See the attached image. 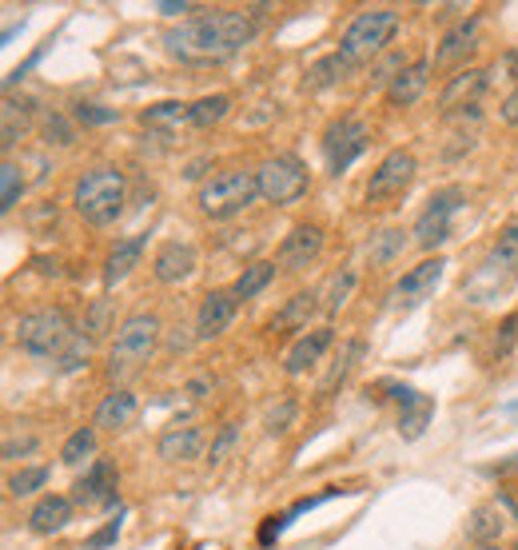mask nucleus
<instances>
[{
	"label": "nucleus",
	"mask_w": 518,
	"mask_h": 550,
	"mask_svg": "<svg viewBox=\"0 0 518 550\" xmlns=\"http://www.w3.org/2000/svg\"><path fill=\"white\" fill-rule=\"evenodd\" d=\"M259 24L248 8H208L164 32V48L180 64H224L256 40Z\"/></svg>",
	"instance_id": "f257e3e1"
},
{
	"label": "nucleus",
	"mask_w": 518,
	"mask_h": 550,
	"mask_svg": "<svg viewBox=\"0 0 518 550\" xmlns=\"http://www.w3.org/2000/svg\"><path fill=\"white\" fill-rule=\"evenodd\" d=\"M124 204H128V176L116 164L88 168L72 188V208L92 228H112L124 216Z\"/></svg>",
	"instance_id": "f03ea898"
},
{
	"label": "nucleus",
	"mask_w": 518,
	"mask_h": 550,
	"mask_svg": "<svg viewBox=\"0 0 518 550\" xmlns=\"http://www.w3.org/2000/svg\"><path fill=\"white\" fill-rule=\"evenodd\" d=\"M80 327L72 323L68 307H36L16 319V347L40 363H60V355L72 347Z\"/></svg>",
	"instance_id": "7ed1b4c3"
},
{
	"label": "nucleus",
	"mask_w": 518,
	"mask_h": 550,
	"mask_svg": "<svg viewBox=\"0 0 518 550\" xmlns=\"http://www.w3.org/2000/svg\"><path fill=\"white\" fill-rule=\"evenodd\" d=\"M160 343V315L156 311H136L116 327V339L108 347V379L124 383L136 371H144V363L156 355Z\"/></svg>",
	"instance_id": "20e7f679"
},
{
	"label": "nucleus",
	"mask_w": 518,
	"mask_h": 550,
	"mask_svg": "<svg viewBox=\"0 0 518 550\" xmlns=\"http://www.w3.org/2000/svg\"><path fill=\"white\" fill-rule=\"evenodd\" d=\"M259 196V176L248 168H224L216 176H208L196 192V204L208 220H232L240 212H248Z\"/></svg>",
	"instance_id": "39448f33"
},
{
	"label": "nucleus",
	"mask_w": 518,
	"mask_h": 550,
	"mask_svg": "<svg viewBox=\"0 0 518 550\" xmlns=\"http://www.w3.org/2000/svg\"><path fill=\"white\" fill-rule=\"evenodd\" d=\"M515 279H518V216L503 224L495 248H491L487 260H483V268L463 283V295H467L471 303H487V299H495L503 287H511Z\"/></svg>",
	"instance_id": "423d86ee"
},
{
	"label": "nucleus",
	"mask_w": 518,
	"mask_h": 550,
	"mask_svg": "<svg viewBox=\"0 0 518 550\" xmlns=\"http://www.w3.org/2000/svg\"><path fill=\"white\" fill-rule=\"evenodd\" d=\"M395 32H399V12H395V8H363V12L347 24V32H343V40H339V52H343L347 60H355V64L375 60V56L395 40Z\"/></svg>",
	"instance_id": "0eeeda50"
},
{
	"label": "nucleus",
	"mask_w": 518,
	"mask_h": 550,
	"mask_svg": "<svg viewBox=\"0 0 518 550\" xmlns=\"http://www.w3.org/2000/svg\"><path fill=\"white\" fill-rule=\"evenodd\" d=\"M256 176H259V196H263L267 204H275V208H287V204L303 200L307 188H311V172H307V164H303L299 156H291V152L263 160Z\"/></svg>",
	"instance_id": "6e6552de"
},
{
	"label": "nucleus",
	"mask_w": 518,
	"mask_h": 550,
	"mask_svg": "<svg viewBox=\"0 0 518 550\" xmlns=\"http://www.w3.org/2000/svg\"><path fill=\"white\" fill-rule=\"evenodd\" d=\"M463 204H467V192H463L459 184L439 188V192L427 200L423 216L415 220V244H419L423 252L443 248V244L451 240V220H455V212H459Z\"/></svg>",
	"instance_id": "1a4fd4ad"
},
{
	"label": "nucleus",
	"mask_w": 518,
	"mask_h": 550,
	"mask_svg": "<svg viewBox=\"0 0 518 550\" xmlns=\"http://www.w3.org/2000/svg\"><path fill=\"white\" fill-rule=\"evenodd\" d=\"M367 140H371V132H367V124H363L359 116H339V120H331L327 132H323L327 172H331V176H343V172L367 152Z\"/></svg>",
	"instance_id": "9d476101"
},
{
	"label": "nucleus",
	"mask_w": 518,
	"mask_h": 550,
	"mask_svg": "<svg viewBox=\"0 0 518 550\" xmlns=\"http://www.w3.org/2000/svg\"><path fill=\"white\" fill-rule=\"evenodd\" d=\"M415 172H419L415 152H407V148L387 152L379 160V168L371 172V180H367V192H363L367 204H391V200H399L415 184Z\"/></svg>",
	"instance_id": "9b49d317"
},
{
	"label": "nucleus",
	"mask_w": 518,
	"mask_h": 550,
	"mask_svg": "<svg viewBox=\"0 0 518 550\" xmlns=\"http://www.w3.org/2000/svg\"><path fill=\"white\" fill-rule=\"evenodd\" d=\"M120 499V471L112 459H96L76 483H72V503L76 507H116Z\"/></svg>",
	"instance_id": "f8f14e48"
},
{
	"label": "nucleus",
	"mask_w": 518,
	"mask_h": 550,
	"mask_svg": "<svg viewBox=\"0 0 518 550\" xmlns=\"http://www.w3.org/2000/svg\"><path fill=\"white\" fill-rule=\"evenodd\" d=\"M443 272H447V260H443V256L415 264L411 272H407L403 279H399V283H395V287H391V303L407 311V307H415V303L431 299V295H435V287L443 283Z\"/></svg>",
	"instance_id": "ddd939ff"
},
{
	"label": "nucleus",
	"mask_w": 518,
	"mask_h": 550,
	"mask_svg": "<svg viewBox=\"0 0 518 550\" xmlns=\"http://www.w3.org/2000/svg\"><path fill=\"white\" fill-rule=\"evenodd\" d=\"M319 252H323V228H319V224H295V228L283 236V244H279V252H275V264H279L283 272H303L307 264H315Z\"/></svg>",
	"instance_id": "4468645a"
},
{
	"label": "nucleus",
	"mask_w": 518,
	"mask_h": 550,
	"mask_svg": "<svg viewBox=\"0 0 518 550\" xmlns=\"http://www.w3.org/2000/svg\"><path fill=\"white\" fill-rule=\"evenodd\" d=\"M391 399L399 403V439H407V443L423 439L427 423L435 419V399L415 387H399V383H391Z\"/></svg>",
	"instance_id": "2eb2a0df"
},
{
	"label": "nucleus",
	"mask_w": 518,
	"mask_h": 550,
	"mask_svg": "<svg viewBox=\"0 0 518 550\" xmlns=\"http://www.w3.org/2000/svg\"><path fill=\"white\" fill-rule=\"evenodd\" d=\"M236 311H240V299L232 295V287L224 291H208L204 299H200V311H196V339H220L228 327H232V319H236Z\"/></svg>",
	"instance_id": "dca6fc26"
},
{
	"label": "nucleus",
	"mask_w": 518,
	"mask_h": 550,
	"mask_svg": "<svg viewBox=\"0 0 518 550\" xmlns=\"http://www.w3.org/2000/svg\"><path fill=\"white\" fill-rule=\"evenodd\" d=\"M32 124H40V120H36V100L24 96V92H20V96L8 92V96H4V108H0V136H4L0 148H4V160H8V152L32 132Z\"/></svg>",
	"instance_id": "f3484780"
},
{
	"label": "nucleus",
	"mask_w": 518,
	"mask_h": 550,
	"mask_svg": "<svg viewBox=\"0 0 518 550\" xmlns=\"http://www.w3.org/2000/svg\"><path fill=\"white\" fill-rule=\"evenodd\" d=\"M152 275H156V283H164V287L192 279V275H196V248H192V244H180V240L160 244V252L152 256Z\"/></svg>",
	"instance_id": "a211bd4d"
},
{
	"label": "nucleus",
	"mask_w": 518,
	"mask_h": 550,
	"mask_svg": "<svg viewBox=\"0 0 518 550\" xmlns=\"http://www.w3.org/2000/svg\"><path fill=\"white\" fill-rule=\"evenodd\" d=\"M491 88V80H487V72L483 68H463V72H455L451 80H447V88L439 92V108L451 116V112H463V108H471V104H479V96Z\"/></svg>",
	"instance_id": "6ab92c4d"
},
{
	"label": "nucleus",
	"mask_w": 518,
	"mask_h": 550,
	"mask_svg": "<svg viewBox=\"0 0 518 550\" xmlns=\"http://www.w3.org/2000/svg\"><path fill=\"white\" fill-rule=\"evenodd\" d=\"M335 343V331L323 323V327H311V331H303L295 343H291V351H287V359H283V371L295 379V375H303L307 367H315L319 359H323V351Z\"/></svg>",
	"instance_id": "aec40b11"
},
{
	"label": "nucleus",
	"mask_w": 518,
	"mask_h": 550,
	"mask_svg": "<svg viewBox=\"0 0 518 550\" xmlns=\"http://www.w3.org/2000/svg\"><path fill=\"white\" fill-rule=\"evenodd\" d=\"M431 68H435V60H411L395 80H391V88H387V100L395 104V108H411V104H419L423 100V92H427V84H431Z\"/></svg>",
	"instance_id": "412c9836"
},
{
	"label": "nucleus",
	"mask_w": 518,
	"mask_h": 550,
	"mask_svg": "<svg viewBox=\"0 0 518 550\" xmlns=\"http://www.w3.org/2000/svg\"><path fill=\"white\" fill-rule=\"evenodd\" d=\"M156 451H160L164 463H192V459H200V451H204V431H200L196 423H176V427H168V431L160 435Z\"/></svg>",
	"instance_id": "4be33fe9"
},
{
	"label": "nucleus",
	"mask_w": 518,
	"mask_h": 550,
	"mask_svg": "<svg viewBox=\"0 0 518 550\" xmlns=\"http://www.w3.org/2000/svg\"><path fill=\"white\" fill-rule=\"evenodd\" d=\"M475 40H479V16H463L455 28L443 32V44L435 48V64L447 68V64H459L475 52Z\"/></svg>",
	"instance_id": "5701e85b"
},
{
	"label": "nucleus",
	"mask_w": 518,
	"mask_h": 550,
	"mask_svg": "<svg viewBox=\"0 0 518 550\" xmlns=\"http://www.w3.org/2000/svg\"><path fill=\"white\" fill-rule=\"evenodd\" d=\"M72 499L64 495H44L32 511H28V531L32 535H60L68 523H72Z\"/></svg>",
	"instance_id": "b1692460"
},
{
	"label": "nucleus",
	"mask_w": 518,
	"mask_h": 550,
	"mask_svg": "<svg viewBox=\"0 0 518 550\" xmlns=\"http://www.w3.org/2000/svg\"><path fill=\"white\" fill-rule=\"evenodd\" d=\"M144 244H148V236H124V240L108 252V260H104V287H108V291L132 275V268H136L140 256H144Z\"/></svg>",
	"instance_id": "393cba45"
},
{
	"label": "nucleus",
	"mask_w": 518,
	"mask_h": 550,
	"mask_svg": "<svg viewBox=\"0 0 518 550\" xmlns=\"http://www.w3.org/2000/svg\"><path fill=\"white\" fill-rule=\"evenodd\" d=\"M319 311V291H295L279 311L275 319L267 323L271 331H307V319Z\"/></svg>",
	"instance_id": "a878e982"
},
{
	"label": "nucleus",
	"mask_w": 518,
	"mask_h": 550,
	"mask_svg": "<svg viewBox=\"0 0 518 550\" xmlns=\"http://www.w3.org/2000/svg\"><path fill=\"white\" fill-rule=\"evenodd\" d=\"M136 407H140V403H136V395H132V391H124V387H116L112 395H104V399H100L92 427H100V431H120V427H128V423H132Z\"/></svg>",
	"instance_id": "bb28decb"
},
{
	"label": "nucleus",
	"mask_w": 518,
	"mask_h": 550,
	"mask_svg": "<svg viewBox=\"0 0 518 550\" xmlns=\"http://www.w3.org/2000/svg\"><path fill=\"white\" fill-rule=\"evenodd\" d=\"M355 72V60H347L339 48L335 52H327V56H319V60H311L307 64V88H331V84H339V80H347Z\"/></svg>",
	"instance_id": "cd10ccee"
},
{
	"label": "nucleus",
	"mask_w": 518,
	"mask_h": 550,
	"mask_svg": "<svg viewBox=\"0 0 518 550\" xmlns=\"http://www.w3.org/2000/svg\"><path fill=\"white\" fill-rule=\"evenodd\" d=\"M363 339H347L343 347H339V355H335V363H331V371L323 375V383H319V395H335V387H343L347 383V375L355 371V363L363 359Z\"/></svg>",
	"instance_id": "c85d7f7f"
},
{
	"label": "nucleus",
	"mask_w": 518,
	"mask_h": 550,
	"mask_svg": "<svg viewBox=\"0 0 518 550\" xmlns=\"http://www.w3.org/2000/svg\"><path fill=\"white\" fill-rule=\"evenodd\" d=\"M36 128H40V140H44L48 148H72V144H76V120H72V112L48 108Z\"/></svg>",
	"instance_id": "c756f323"
},
{
	"label": "nucleus",
	"mask_w": 518,
	"mask_h": 550,
	"mask_svg": "<svg viewBox=\"0 0 518 550\" xmlns=\"http://www.w3.org/2000/svg\"><path fill=\"white\" fill-rule=\"evenodd\" d=\"M228 112H232V96H224V92L200 96V100L192 104V112H188V124L204 132V128H216L220 120H228Z\"/></svg>",
	"instance_id": "7c9ffc66"
},
{
	"label": "nucleus",
	"mask_w": 518,
	"mask_h": 550,
	"mask_svg": "<svg viewBox=\"0 0 518 550\" xmlns=\"http://www.w3.org/2000/svg\"><path fill=\"white\" fill-rule=\"evenodd\" d=\"M275 268H279L275 260H256V264H248V268L240 272V279L232 283V295H236V299H256L259 291L275 279Z\"/></svg>",
	"instance_id": "2f4dec72"
},
{
	"label": "nucleus",
	"mask_w": 518,
	"mask_h": 550,
	"mask_svg": "<svg viewBox=\"0 0 518 550\" xmlns=\"http://www.w3.org/2000/svg\"><path fill=\"white\" fill-rule=\"evenodd\" d=\"M188 112H192V104L160 100V104H152V108L140 112V124H144V128H180V124L188 120Z\"/></svg>",
	"instance_id": "473e14b6"
},
{
	"label": "nucleus",
	"mask_w": 518,
	"mask_h": 550,
	"mask_svg": "<svg viewBox=\"0 0 518 550\" xmlns=\"http://www.w3.org/2000/svg\"><path fill=\"white\" fill-rule=\"evenodd\" d=\"M467 535L483 547V543H499V535H503V515H499V507H475L471 511V523H467Z\"/></svg>",
	"instance_id": "72a5a7b5"
},
{
	"label": "nucleus",
	"mask_w": 518,
	"mask_h": 550,
	"mask_svg": "<svg viewBox=\"0 0 518 550\" xmlns=\"http://www.w3.org/2000/svg\"><path fill=\"white\" fill-rule=\"evenodd\" d=\"M20 196H24V176H20V164L8 156V160L0 164V212L8 216V212L20 204Z\"/></svg>",
	"instance_id": "f704fd0d"
},
{
	"label": "nucleus",
	"mask_w": 518,
	"mask_h": 550,
	"mask_svg": "<svg viewBox=\"0 0 518 550\" xmlns=\"http://www.w3.org/2000/svg\"><path fill=\"white\" fill-rule=\"evenodd\" d=\"M403 244H407V232H403V228H383L379 236H371L367 256H371V264H391V260L403 252Z\"/></svg>",
	"instance_id": "c9c22d12"
},
{
	"label": "nucleus",
	"mask_w": 518,
	"mask_h": 550,
	"mask_svg": "<svg viewBox=\"0 0 518 550\" xmlns=\"http://www.w3.org/2000/svg\"><path fill=\"white\" fill-rule=\"evenodd\" d=\"M92 451H96V427H80V431H72L68 443L60 447V463H64V467H80Z\"/></svg>",
	"instance_id": "e433bc0d"
},
{
	"label": "nucleus",
	"mask_w": 518,
	"mask_h": 550,
	"mask_svg": "<svg viewBox=\"0 0 518 550\" xmlns=\"http://www.w3.org/2000/svg\"><path fill=\"white\" fill-rule=\"evenodd\" d=\"M112 319H116V303L104 295V299H96L92 307H88V315H84V335H92V339H100V335H108V331H116L112 327Z\"/></svg>",
	"instance_id": "4c0bfd02"
},
{
	"label": "nucleus",
	"mask_w": 518,
	"mask_h": 550,
	"mask_svg": "<svg viewBox=\"0 0 518 550\" xmlns=\"http://www.w3.org/2000/svg\"><path fill=\"white\" fill-rule=\"evenodd\" d=\"M355 283H359V275H355V268H339V272L331 275V283H327V311L335 315L347 299H351V291H355Z\"/></svg>",
	"instance_id": "58836bf2"
},
{
	"label": "nucleus",
	"mask_w": 518,
	"mask_h": 550,
	"mask_svg": "<svg viewBox=\"0 0 518 550\" xmlns=\"http://www.w3.org/2000/svg\"><path fill=\"white\" fill-rule=\"evenodd\" d=\"M44 483H48V467H24V471H16V475L8 479V495H12V499H28V495H36Z\"/></svg>",
	"instance_id": "ea45409f"
},
{
	"label": "nucleus",
	"mask_w": 518,
	"mask_h": 550,
	"mask_svg": "<svg viewBox=\"0 0 518 550\" xmlns=\"http://www.w3.org/2000/svg\"><path fill=\"white\" fill-rule=\"evenodd\" d=\"M92 343H96V339L80 331V335L72 339V347H68L64 355H60V363H56V371H60V375H72V371H80V367H84V363L92 359Z\"/></svg>",
	"instance_id": "a19ab883"
},
{
	"label": "nucleus",
	"mask_w": 518,
	"mask_h": 550,
	"mask_svg": "<svg viewBox=\"0 0 518 550\" xmlns=\"http://www.w3.org/2000/svg\"><path fill=\"white\" fill-rule=\"evenodd\" d=\"M72 120H76V124H116L120 112H116V108H104V104H92V100H76V104H72Z\"/></svg>",
	"instance_id": "79ce46f5"
},
{
	"label": "nucleus",
	"mask_w": 518,
	"mask_h": 550,
	"mask_svg": "<svg viewBox=\"0 0 518 550\" xmlns=\"http://www.w3.org/2000/svg\"><path fill=\"white\" fill-rule=\"evenodd\" d=\"M491 84H518V48H507L491 68H487Z\"/></svg>",
	"instance_id": "37998d69"
},
{
	"label": "nucleus",
	"mask_w": 518,
	"mask_h": 550,
	"mask_svg": "<svg viewBox=\"0 0 518 550\" xmlns=\"http://www.w3.org/2000/svg\"><path fill=\"white\" fill-rule=\"evenodd\" d=\"M403 68H407V52H391V56H383V64L371 68V84H375V88H379V84L391 88V80H395Z\"/></svg>",
	"instance_id": "c03bdc74"
},
{
	"label": "nucleus",
	"mask_w": 518,
	"mask_h": 550,
	"mask_svg": "<svg viewBox=\"0 0 518 550\" xmlns=\"http://www.w3.org/2000/svg\"><path fill=\"white\" fill-rule=\"evenodd\" d=\"M236 439H240V427H236V423H224V427H220V435L212 439V451H208V463H212V467H220V463L228 459V451L236 447Z\"/></svg>",
	"instance_id": "a18cd8bd"
},
{
	"label": "nucleus",
	"mask_w": 518,
	"mask_h": 550,
	"mask_svg": "<svg viewBox=\"0 0 518 550\" xmlns=\"http://www.w3.org/2000/svg\"><path fill=\"white\" fill-rule=\"evenodd\" d=\"M116 539H120V515H116L112 523H104V527H100V531H96V535L84 543V550H104V547H112Z\"/></svg>",
	"instance_id": "49530a36"
},
{
	"label": "nucleus",
	"mask_w": 518,
	"mask_h": 550,
	"mask_svg": "<svg viewBox=\"0 0 518 550\" xmlns=\"http://www.w3.org/2000/svg\"><path fill=\"white\" fill-rule=\"evenodd\" d=\"M515 339H518V311L503 319V327H499V339H495V351H499V355H507V351L515 347Z\"/></svg>",
	"instance_id": "de8ad7c7"
},
{
	"label": "nucleus",
	"mask_w": 518,
	"mask_h": 550,
	"mask_svg": "<svg viewBox=\"0 0 518 550\" xmlns=\"http://www.w3.org/2000/svg\"><path fill=\"white\" fill-rule=\"evenodd\" d=\"M291 415H295V403H283L279 411H271V415H267V431H271V435H279V431H287V423H291Z\"/></svg>",
	"instance_id": "09e8293b"
},
{
	"label": "nucleus",
	"mask_w": 518,
	"mask_h": 550,
	"mask_svg": "<svg viewBox=\"0 0 518 550\" xmlns=\"http://www.w3.org/2000/svg\"><path fill=\"white\" fill-rule=\"evenodd\" d=\"M283 527H287V515H279V519H263V527H259V543L271 547V543L283 535Z\"/></svg>",
	"instance_id": "8fccbe9b"
},
{
	"label": "nucleus",
	"mask_w": 518,
	"mask_h": 550,
	"mask_svg": "<svg viewBox=\"0 0 518 550\" xmlns=\"http://www.w3.org/2000/svg\"><path fill=\"white\" fill-rule=\"evenodd\" d=\"M499 116H503V124H511L518 128V84L503 96V104H499Z\"/></svg>",
	"instance_id": "3c124183"
},
{
	"label": "nucleus",
	"mask_w": 518,
	"mask_h": 550,
	"mask_svg": "<svg viewBox=\"0 0 518 550\" xmlns=\"http://www.w3.org/2000/svg\"><path fill=\"white\" fill-rule=\"evenodd\" d=\"M28 451H36V439H32V435H28V439H4V459L28 455Z\"/></svg>",
	"instance_id": "603ef678"
},
{
	"label": "nucleus",
	"mask_w": 518,
	"mask_h": 550,
	"mask_svg": "<svg viewBox=\"0 0 518 550\" xmlns=\"http://www.w3.org/2000/svg\"><path fill=\"white\" fill-rule=\"evenodd\" d=\"M160 12H164V16H180V12H192V4H184V0H180V4H176V0H164Z\"/></svg>",
	"instance_id": "864d4df0"
},
{
	"label": "nucleus",
	"mask_w": 518,
	"mask_h": 550,
	"mask_svg": "<svg viewBox=\"0 0 518 550\" xmlns=\"http://www.w3.org/2000/svg\"><path fill=\"white\" fill-rule=\"evenodd\" d=\"M204 168H208V156H200V160H192L184 176H188V180H200V176H204Z\"/></svg>",
	"instance_id": "5fc2aeb1"
},
{
	"label": "nucleus",
	"mask_w": 518,
	"mask_h": 550,
	"mask_svg": "<svg viewBox=\"0 0 518 550\" xmlns=\"http://www.w3.org/2000/svg\"><path fill=\"white\" fill-rule=\"evenodd\" d=\"M208 387H212L208 379H192V383H188V395H192V399H204V395H208Z\"/></svg>",
	"instance_id": "6e6d98bb"
},
{
	"label": "nucleus",
	"mask_w": 518,
	"mask_h": 550,
	"mask_svg": "<svg viewBox=\"0 0 518 550\" xmlns=\"http://www.w3.org/2000/svg\"><path fill=\"white\" fill-rule=\"evenodd\" d=\"M475 550H503L499 543H483V547H475Z\"/></svg>",
	"instance_id": "4d7b16f0"
}]
</instances>
